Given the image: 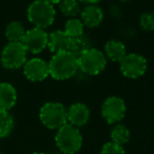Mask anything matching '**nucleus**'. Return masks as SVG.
<instances>
[{
    "label": "nucleus",
    "instance_id": "19",
    "mask_svg": "<svg viewBox=\"0 0 154 154\" xmlns=\"http://www.w3.org/2000/svg\"><path fill=\"white\" fill-rule=\"evenodd\" d=\"M64 33L70 38H75L84 35L85 32V24L79 18H69L64 24Z\"/></svg>",
    "mask_w": 154,
    "mask_h": 154
},
{
    "label": "nucleus",
    "instance_id": "14",
    "mask_svg": "<svg viewBox=\"0 0 154 154\" xmlns=\"http://www.w3.org/2000/svg\"><path fill=\"white\" fill-rule=\"evenodd\" d=\"M17 101L16 89L9 82L0 84V110L10 111Z\"/></svg>",
    "mask_w": 154,
    "mask_h": 154
},
{
    "label": "nucleus",
    "instance_id": "13",
    "mask_svg": "<svg viewBox=\"0 0 154 154\" xmlns=\"http://www.w3.org/2000/svg\"><path fill=\"white\" fill-rule=\"evenodd\" d=\"M71 38L64 33V31L56 30L49 34L48 39V48L53 54L60 52L69 51Z\"/></svg>",
    "mask_w": 154,
    "mask_h": 154
},
{
    "label": "nucleus",
    "instance_id": "6",
    "mask_svg": "<svg viewBox=\"0 0 154 154\" xmlns=\"http://www.w3.org/2000/svg\"><path fill=\"white\" fill-rule=\"evenodd\" d=\"M148 62L143 55L137 53H129L119 61V70L122 74L129 79H137L147 72Z\"/></svg>",
    "mask_w": 154,
    "mask_h": 154
},
{
    "label": "nucleus",
    "instance_id": "20",
    "mask_svg": "<svg viewBox=\"0 0 154 154\" xmlns=\"http://www.w3.org/2000/svg\"><path fill=\"white\" fill-rule=\"evenodd\" d=\"M91 48L90 39L85 37L84 35L79 37H75V38H71L70 48H69V52L74 54L75 56H79L82 53L87 51L88 49Z\"/></svg>",
    "mask_w": 154,
    "mask_h": 154
},
{
    "label": "nucleus",
    "instance_id": "10",
    "mask_svg": "<svg viewBox=\"0 0 154 154\" xmlns=\"http://www.w3.org/2000/svg\"><path fill=\"white\" fill-rule=\"evenodd\" d=\"M23 74L31 82H42L50 76L49 63L41 58L26 60L23 66Z\"/></svg>",
    "mask_w": 154,
    "mask_h": 154
},
{
    "label": "nucleus",
    "instance_id": "28",
    "mask_svg": "<svg viewBox=\"0 0 154 154\" xmlns=\"http://www.w3.org/2000/svg\"><path fill=\"white\" fill-rule=\"evenodd\" d=\"M0 154H3V153H2V152H0Z\"/></svg>",
    "mask_w": 154,
    "mask_h": 154
},
{
    "label": "nucleus",
    "instance_id": "26",
    "mask_svg": "<svg viewBox=\"0 0 154 154\" xmlns=\"http://www.w3.org/2000/svg\"><path fill=\"white\" fill-rule=\"evenodd\" d=\"M118 1H120V2H122V3H126V2H130L132 0H118Z\"/></svg>",
    "mask_w": 154,
    "mask_h": 154
},
{
    "label": "nucleus",
    "instance_id": "7",
    "mask_svg": "<svg viewBox=\"0 0 154 154\" xmlns=\"http://www.w3.org/2000/svg\"><path fill=\"white\" fill-rule=\"evenodd\" d=\"M26 53L21 42H9L1 52V63L10 70L19 69L26 62Z\"/></svg>",
    "mask_w": 154,
    "mask_h": 154
},
{
    "label": "nucleus",
    "instance_id": "4",
    "mask_svg": "<svg viewBox=\"0 0 154 154\" xmlns=\"http://www.w3.org/2000/svg\"><path fill=\"white\" fill-rule=\"evenodd\" d=\"M39 118L45 128L58 130L60 127L68 124V109L60 103L50 101L41 107Z\"/></svg>",
    "mask_w": 154,
    "mask_h": 154
},
{
    "label": "nucleus",
    "instance_id": "25",
    "mask_svg": "<svg viewBox=\"0 0 154 154\" xmlns=\"http://www.w3.org/2000/svg\"><path fill=\"white\" fill-rule=\"evenodd\" d=\"M45 1H47V2L51 3V5H58V3L60 2V0H45Z\"/></svg>",
    "mask_w": 154,
    "mask_h": 154
},
{
    "label": "nucleus",
    "instance_id": "23",
    "mask_svg": "<svg viewBox=\"0 0 154 154\" xmlns=\"http://www.w3.org/2000/svg\"><path fill=\"white\" fill-rule=\"evenodd\" d=\"M100 154H126L124 147L110 140L106 143L100 150Z\"/></svg>",
    "mask_w": 154,
    "mask_h": 154
},
{
    "label": "nucleus",
    "instance_id": "15",
    "mask_svg": "<svg viewBox=\"0 0 154 154\" xmlns=\"http://www.w3.org/2000/svg\"><path fill=\"white\" fill-rule=\"evenodd\" d=\"M127 48L122 41L111 39L105 45V55L107 59L119 62L127 55Z\"/></svg>",
    "mask_w": 154,
    "mask_h": 154
},
{
    "label": "nucleus",
    "instance_id": "24",
    "mask_svg": "<svg viewBox=\"0 0 154 154\" xmlns=\"http://www.w3.org/2000/svg\"><path fill=\"white\" fill-rule=\"evenodd\" d=\"M80 3H85V5H98L101 0H78Z\"/></svg>",
    "mask_w": 154,
    "mask_h": 154
},
{
    "label": "nucleus",
    "instance_id": "18",
    "mask_svg": "<svg viewBox=\"0 0 154 154\" xmlns=\"http://www.w3.org/2000/svg\"><path fill=\"white\" fill-rule=\"evenodd\" d=\"M59 11L69 18H74L80 15L82 8L78 0H60L58 3Z\"/></svg>",
    "mask_w": 154,
    "mask_h": 154
},
{
    "label": "nucleus",
    "instance_id": "5",
    "mask_svg": "<svg viewBox=\"0 0 154 154\" xmlns=\"http://www.w3.org/2000/svg\"><path fill=\"white\" fill-rule=\"evenodd\" d=\"M107 61L105 53L92 47L77 56L79 71L90 76L100 74L107 66Z\"/></svg>",
    "mask_w": 154,
    "mask_h": 154
},
{
    "label": "nucleus",
    "instance_id": "29",
    "mask_svg": "<svg viewBox=\"0 0 154 154\" xmlns=\"http://www.w3.org/2000/svg\"><path fill=\"white\" fill-rule=\"evenodd\" d=\"M60 154H62V153H60Z\"/></svg>",
    "mask_w": 154,
    "mask_h": 154
},
{
    "label": "nucleus",
    "instance_id": "27",
    "mask_svg": "<svg viewBox=\"0 0 154 154\" xmlns=\"http://www.w3.org/2000/svg\"><path fill=\"white\" fill-rule=\"evenodd\" d=\"M31 154H45L43 152H34V153H31Z\"/></svg>",
    "mask_w": 154,
    "mask_h": 154
},
{
    "label": "nucleus",
    "instance_id": "3",
    "mask_svg": "<svg viewBox=\"0 0 154 154\" xmlns=\"http://www.w3.org/2000/svg\"><path fill=\"white\" fill-rule=\"evenodd\" d=\"M55 17L54 5L45 0H35L28 8V19L36 28L45 30L54 23Z\"/></svg>",
    "mask_w": 154,
    "mask_h": 154
},
{
    "label": "nucleus",
    "instance_id": "11",
    "mask_svg": "<svg viewBox=\"0 0 154 154\" xmlns=\"http://www.w3.org/2000/svg\"><path fill=\"white\" fill-rule=\"evenodd\" d=\"M90 109L82 103H75L68 109V124L80 128L90 120Z\"/></svg>",
    "mask_w": 154,
    "mask_h": 154
},
{
    "label": "nucleus",
    "instance_id": "1",
    "mask_svg": "<svg viewBox=\"0 0 154 154\" xmlns=\"http://www.w3.org/2000/svg\"><path fill=\"white\" fill-rule=\"evenodd\" d=\"M48 63L50 76L56 80L70 79L79 71L77 56L69 51L53 54V57Z\"/></svg>",
    "mask_w": 154,
    "mask_h": 154
},
{
    "label": "nucleus",
    "instance_id": "8",
    "mask_svg": "<svg viewBox=\"0 0 154 154\" xmlns=\"http://www.w3.org/2000/svg\"><path fill=\"white\" fill-rule=\"evenodd\" d=\"M126 103L118 96L108 97L101 106V116L109 125L122 122L126 115Z\"/></svg>",
    "mask_w": 154,
    "mask_h": 154
},
{
    "label": "nucleus",
    "instance_id": "12",
    "mask_svg": "<svg viewBox=\"0 0 154 154\" xmlns=\"http://www.w3.org/2000/svg\"><path fill=\"white\" fill-rule=\"evenodd\" d=\"M80 19L85 26L90 29L97 28L103 20V12L97 5H87V7L80 12Z\"/></svg>",
    "mask_w": 154,
    "mask_h": 154
},
{
    "label": "nucleus",
    "instance_id": "9",
    "mask_svg": "<svg viewBox=\"0 0 154 154\" xmlns=\"http://www.w3.org/2000/svg\"><path fill=\"white\" fill-rule=\"evenodd\" d=\"M48 39L49 34L45 32V29L34 28L26 31L21 43L26 48V52L32 54H39L48 48Z\"/></svg>",
    "mask_w": 154,
    "mask_h": 154
},
{
    "label": "nucleus",
    "instance_id": "16",
    "mask_svg": "<svg viewBox=\"0 0 154 154\" xmlns=\"http://www.w3.org/2000/svg\"><path fill=\"white\" fill-rule=\"evenodd\" d=\"M26 31L19 21H12L7 26L5 37L10 42H21Z\"/></svg>",
    "mask_w": 154,
    "mask_h": 154
},
{
    "label": "nucleus",
    "instance_id": "2",
    "mask_svg": "<svg viewBox=\"0 0 154 154\" xmlns=\"http://www.w3.org/2000/svg\"><path fill=\"white\" fill-rule=\"evenodd\" d=\"M84 138L79 128L66 124L60 127L55 135V143L62 154H75L82 147Z\"/></svg>",
    "mask_w": 154,
    "mask_h": 154
},
{
    "label": "nucleus",
    "instance_id": "21",
    "mask_svg": "<svg viewBox=\"0 0 154 154\" xmlns=\"http://www.w3.org/2000/svg\"><path fill=\"white\" fill-rule=\"evenodd\" d=\"M14 128L13 116L9 113V111L0 110V138L8 137L11 134Z\"/></svg>",
    "mask_w": 154,
    "mask_h": 154
},
{
    "label": "nucleus",
    "instance_id": "17",
    "mask_svg": "<svg viewBox=\"0 0 154 154\" xmlns=\"http://www.w3.org/2000/svg\"><path fill=\"white\" fill-rule=\"evenodd\" d=\"M110 137H111V141L124 147L130 140L131 133L130 130L126 126H124V125H116L111 130Z\"/></svg>",
    "mask_w": 154,
    "mask_h": 154
},
{
    "label": "nucleus",
    "instance_id": "22",
    "mask_svg": "<svg viewBox=\"0 0 154 154\" xmlns=\"http://www.w3.org/2000/svg\"><path fill=\"white\" fill-rule=\"evenodd\" d=\"M139 26L143 31L147 32L154 31V13L152 12L143 13L139 18Z\"/></svg>",
    "mask_w": 154,
    "mask_h": 154
}]
</instances>
